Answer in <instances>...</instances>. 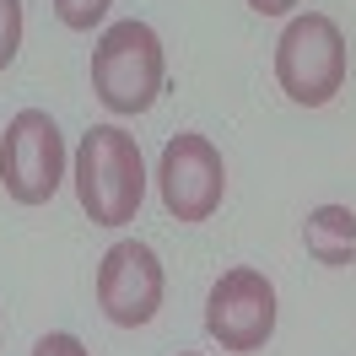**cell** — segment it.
Here are the masks:
<instances>
[{
  "label": "cell",
  "instance_id": "1",
  "mask_svg": "<svg viewBox=\"0 0 356 356\" xmlns=\"http://www.w3.org/2000/svg\"><path fill=\"white\" fill-rule=\"evenodd\" d=\"M76 200L97 227H124L146 200V162L135 135L119 124H92L76 146Z\"/></svg>",
  "mask_w": 356,
  "mask_h": 356
},
{
  "label": "cell",
  "instance_id": "2",
  "mask_svg": "<svg viewBox=\"0 0 356 356\" xmlns=\"http://www.w3.org/2000/svg\"><path fill=\"white\" fill-rule=\"evenodd\" d=\"M92 92L108 113H146L162 92V38L146 22H113L92 49Z\"/></svg>",
  "mask_w": 356,
  "mask_h": 356
},
{
  "label": "cell",
  "instance_id": "3",
  "mask_svg": "<svg viewBox=\"0 0 356 356\" xmlns=\"http://www.w3.org/2000/svg\"><path fill=\"white\" fill-rule=\"evenodd\" d=\"M275 81L291 103L302 108H324L334 92L346 87V38L330 17H291L281 44H275Z\"/></svg>",
  "mask_w": 356,
  "mask_h": 356
},
{
  "label": "cell",
  "instance_id": "4",
  "mask_svg": "<svg viewBox=\"0 0 356 356\" xmlns=\"http://www.w3.org/2000/svg\"><path fill=\"white\" fill-rule=\"evenodd\" d=\"M60 178H65L60 124L44 108H22L0 135V184H6V195L17 205H44L54 200Z\"/></svg>",
  "mask_w": 356,
  "mask_h": 356
},
{
  "label": "cell",
  "instance_id": "5",
  "mask_svg": "<svg viewBox=\"0 0 356 356\" xmlns=\"http://www.w3.org/2000/svg\"><path fill=\"white\" fill-rule=\"evenodd\" d=\"M205 330L222 351H265V340L275 334V286L265 281V270H227L205 297Z\"/></svg>",
  "mask_w": 356,
  "mask_h": 356
},
{
  "label": "cell",
  "instance_id": "6",
  "mask_svg": "<svg viewBox=\"0 0 356 356\" xmlns=\"http://www.w3.org/2000/svg\"><path fill=\"white\" fill-rule=\"evenodd\" d=\"M156 184H162V205L173 222H211L222 211L227 195V168L222 152L205 140V135H173L162 146V168H156Z\"/></svg>",
  "mask_w": 356,
  "mask_h": 356
},
{
  "label": "cell",
  "instance_id": "7",
  "mask_svg": "<svg viewBox=\"0 0 356 356\" xmlns=\"http://www.w3.org/2000/svg\"><path fill=\"white\" fill-rule=\"evenodd\" d=\"M162 259H156L152 243H140V238H124V243H113L103 254V265H97V308L108 313V324L119 330H140V324H152L156 308H162Z\"/></svg>",
  "mask_w": 356,
  "mask_h": 356
},
{
  "label": "cell",
  "instance_id": "8",
  "mask_svg": "<svg viewBox=\"0 0 356 356\" xmlns=\"http://www.w3.org/2000/svg\"><path fill=\"white\" fill-rule=\"evenodd\" d=\"M302 243H308V254L318 265H330V270L356 265V211L351 205H318V211H308Z\"/></svg>",
  "mask_w": 356,
  "mask_h": 356
},
{
  "label": "cell",
  "instance_id": "9",
  "mask_svg": "<svg viewBox=\"0 0 356 356\" xmlns=\"http://www.w3.org/2000/svg\"><path fill=\"white\" fill-rule=\"evenodd\" d=\"M113 0H54V17L70 27V33H92V27L108 17Z\"/></svg>",
  "mask_w": 356,
  "mask_h": 356
},
{
  "label": "cell",
  "instance_id": "10",
  "mask_svg": "<svg viewBox=\"0 0 356 356\" xmlns=\"http://www.w3.org/2000/svg\"><path fill=\"white\" fill-rule=\"evenodd\" d=\"M22 49V0H0V70Z\"/></svg>",
  "mask_w": 356,
  "mask_h": 356
},
{
  "label": "cell",
  "instance_id": "11",
  "mask_svg": "<svg viewBox=\"0 0 356 356\" xmlns=\"http://www.w3.org/2000/svg\"><path fill=\"white\" fill-rule=\"evenodd\" d=\"M33 356H92L76 334H44L38 346H33Z\"/></svg>",
  "mask_w": 356,
  "mask_h": 356
},
{
  "label": "cell",
  "instance_id": "12",
  "mask_svg": "<svg viewBox=\"0 0 356 356\" xmlns=\"http://www.w3.org/2000/svg\"><path fill=\"white\" fill-rule=\"evenodd\" d=\"M248 6H254L259 17H286L291 6H302V0H248Z\"/></svg>",
  "mask_w": 356,
  "mask_h": 356
},
{
  "label": "cell",
  "instance_id": "13",
  "mask_svg": "<svg viewBox=\"0 0 356 356\" xmlns=\"http://www.w3.org/2000/svg\"><path fill=\"white\" fill-rule=\"evenodd\" d=\"M184 356H195V351H184Z\"/></svg>",
  "mask_w": 356,
  "mask_h": 356
}]
</instances>
